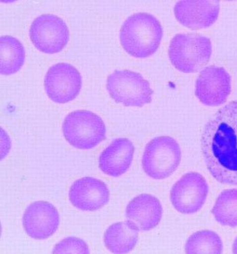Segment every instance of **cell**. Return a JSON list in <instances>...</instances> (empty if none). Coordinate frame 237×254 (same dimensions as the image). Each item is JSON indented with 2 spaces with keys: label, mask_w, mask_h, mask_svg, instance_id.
<instances>
[{
  "label": "cell",
  "mask_w": 237,
  "mask_h": 254,
  "mask_svg": "<svg viewBox=\"0 0 237 254\" xmlns=\"http://www.w3.org/2000/svg\"><path fill=\"white\" fill-rule=\"evenodd\" d=\"M201 149L210 175L220 184L237 186V101L223 106L207 121Z\"/></svg>",
  "instance_id": "obj_1"
},
{
  "label": "cell",
  "mask_w": 237,
  "mask_h": 254,
  "mask_svg": "<svg viewBox=\"0 0 237 254\" xmlns=\"http://www.w3.org/2000/svg\"><path fill=\"white\" fill-rule=\"evenodd\" d=\"M163 38L162 25L149 13L138 12L127 18L120 31V42L127 53L137 59L154 55Z\"/></svg>",
  "instance_id": "obj_2"
},
{
  "label": "cell",
  "mask_w": 237,
  "mask_h": 254,
  "mask_svg": "<svg viewBox=\"0 0 237 254\" xmlns=\"http://www.w3.org/2000/svg\"><path fill=\"white\" fill-rule=\"evenodd\" d=\"M212 53L210 39L195 33L175 35L168 51L172 64L185 73H192L201 69L209 62Z\"/></svg>",
  "instance_id": "obj_3"
},
{
  "label": "cell",
  "mask_w": 237,
  "mask_h": 254,
  "mask_svg": "<svg viewBox=\"0 0 237 254\" xmlns=\"http://www.w3.org/2000/svg\"><path fill=\"white\" fill-rule=\"evenodd\" d=\"M66 140L80 150L94 149L106 138V126L98 115L88 110H76L64 118L62 126Z\"/></svg>",
  "instance_id": "obj_4"
},
{
  "label": "cell",
  "mask_w": 237,
  "mask_h": 254,
  "mask_svg": "<svg viewBox=\"0 0 237 254\" xmlns=\"http://www.w3.org/2000/svg\"><path fill=\"white\" fill-rule=\"evenodd\" d=\"M181 159L180 146L175 139L168 136L156 137L145 146L142 158V169L151 179L165 180L177 171Z\"/></svg>",
  "instance_id": "obj_5"
},
{
  "label": "cell",
  "mask_w": 237,
  "mask_h": 254,
  "mask_svg": "<svg viewBox=\"0 0 237 254\" xmlns=\"http://www.w3.org/2000/svg\"><path fill=\"white\" fill-rule=\"evenodd\" d=\"M107 88L116 103L125 107H143L151 101L153 93L149 81L129 70H118L110 74Z\"/></svg>",
  "instance_id": "obj_6"
},
{
  "label": "cell",
  "mask_w": 237,
  "mask_h": 254,
  "mask_svg": "<svg viewBox=\"0 0 237 254\" xmlns=\"http://www.w3.org/2000/svg\"><path fill=\"white\" fill-rule=\"evenodd\" d=\"M209 194V185L199 172H190L176 182L170 190L174 208L184 215L196 214L204 206Z\"/></svg>",
  "instance_id": "obj_7"
},
{
  "label": "cell",
  "mask_w": 237,
  "mask_h": 254,
  "mask_svg": "<svg viewBox=\"0 0 237 254\" xmlns=\"http://www.w3.org/2000/svg\"><path fill=\"white\" fill-rule=\"evenodd\" d=\"M29 35L37 49L47 54L60 53L69 41V30L65 22L52 14H42L34 19Z\"/></svg>",
  "instance_id": "obj_8"
},
{
  "label": "cell",
  "mask_w": 237,
  "mask_h": 254,
  "mask_svg": "<svg viewBox=\"0 0 237 254\" xmlns=\"http://www.w3.org/2000/svg\"><path fill=\"white\" fill-rule=\"evenodd\" d=\"M82 86L79 70L66 63L51 66L44 77V88L50 99L56 103L65 104L73 101Z\"/></svg>",
  "instance_id": "obj_9"
},
{
  "label": "cell",
  "mask_w": 237,
  "mask_h": 254,
  "mask_svg": "<svg viewBox=\"0 0 237 254\" xmlns=\"http://www.w3.org/2000/svg\"><path fill=\"white\" fill-rule=\"evenodd\" d=\"M231 90V75L222 66H207L199 74L196 83V96L201 103L208 107L224 105Z\"/></svg>",
  "instance_id": "obj_10"
},
{
  "label": "cell",
  "mask_w": 237,
  "mask_h": 254,
  "mask_svg": "<svg viewBox=\"0 0 237 254\" xmlns=\"http://www.w3.org/2000/svg\"><path fill=\"white\" fill-rule=\"evenodd\" d=\"M23 224L29 237L36 240H44L55 234L60 224V216L53 204L36 201L26 208Z\"/></svg>",
  "instance_id": "obj_11"
},
{
  "label": "cell",
  "mask_w": 237,
  "mask_h": 254,
  "mask_svg": "<svg viewBox=\"0 0 237 254\" xmlns=\"http://www.w3.org/2000/svg\"><path fill=\"white\" fill-rule=\"evenodd\" d=\"M68 199L73 206L81 211L99 210L110 199L107 185L93 177H83L75 181L70 187Z\"/></svg>",
  "instance_id": "obj_12"
},
{
  "label": "cell",
  "mask_w": 237,
  "mask_h": 254,
  "mask_svg": "<svg viewBox=\"0 0 237 254\" xmlns=\"http://www.w3.org/2000/svg\"><path fill=\"white\" fill-rule=\"evenodd\" d=\"M176 18L185 27L205 29L217 20L220 12L218 1H179L174 7Z\"/></svg>",
  "instance_id": "obj_13"
},
{
  "label": "cell",
  "mask_w": 237,
  "mask_h": 254,
  "mask_svg": "<svg viewBox=\"0 0 237 254\" xmlns=\"http://www.w3.org/2000/svg\"><path fill=\"white\" fill-rule=\"evenodd\" d=\"M134 152V144L128 138L115 139L100 155V170L111 177L123 175L130 168Z\"/></svg>",
  "instance_id": "obj_14"
},
{
  "label": "cell",
  "mask_w": 237,
  "mask_h": 254,
  "mask_svg": "<svg viewBox=\"0 0 237 254\" xmlns=\"http://www.w3.org/2000/svg\"><path fill=\"white\" fill-rule=\"evenodd\" d=\"M163 207L158 198L153 194H139L127 205L125 216L140 231H149L162 221Z\"/></svg>",
  "instance_id": "obj_15"
},
{
  "label": "cell",
  "mask_w": 237,
  "mask_h": 254,
  "mask_svg": "<svg viewBox=\"0 0 237 254\" xmlns=\"http://www.w3.org/2000/svg\"><path fill=\"white\" fill-rule=\"evenodd\" d=\"M140 230L130 220L116 222L104 234V244L113 254H127L136 246Z\"/></svg>",
  "instance_id": "obj_16"
},
{
  "label": "cell",
  "mask_w": 237,
  "mask_h": 254,
  "mask_svg": "<svg viewBox=\"0 0 237 254\" xmlns=\"http://www.w3.org/2000/svg\"><path fill=\"white\" fill-rule=\"evenodd\" d=\"M0 69L3 75H12L23 66L25 60V51L19 40L11 35L1 37Z\"/></svg>",
  "instance_id": "obj_17"
},
{
  "label": "cell",
  "mask_w": 237,
  "mask_h": 254,
  "mask_svg": "<svg viewBox=\"0 0 237 254\" xmlns=\"http://www.w3.org/2000/svg\"><path fill=\"white\" fill-rule=\"evenodd\" d=\"M216 221L223 227H237V188L224 190L212 208Z\"/></svg>",
  "instance_id": "obj_18"
},
{
  "label": "cell",
  "mask_w": 237,
  "mask_h": 254,
  "mask_svg": "<svg viewBox=\"0 0 237 254\" xmlns=\"http://www.w3.org/2000/svg\"><path fill=\"white\" fill-rule=\"evenodd\" d=\"M223 252L221 237L210 230L195 232L188 237L185 244L187 254H221Z\"/></svg>",
  "instance_id": "obj_19"
},
{
  "label": "cell",
  "mask_w": 237,
  "mask_h": 254,
  "mask_svg": "<svg viewBox=\"0 0 237 254\" xmlns=\"http://www.w3.org/2000/svg\"><path fill=\"white\" fill-rule=\"evenodd\" d=\"M53 254H90L88 246L82 239L68 237L62 239L54 248Z\"/></svg>",
  "instance_id": "obj_20"
},
{
  "label": "cell",
  "mask_w": 237,
  "mask_h": 254,
  "mask_svg": "<svg viewBox=\"0 0 237 254\" xmlns=\"http://www.w3.org/2000/svg\"><path fill=\"white\" fill-rule=\"evenodd\" d=\"M232 252L233 254H237V237L233 242L232 246Z\"/></svg>",
  "instance_id": "obj_21"
}]
</instances>
